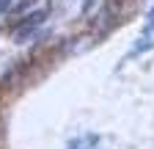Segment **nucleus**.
<instances>
[{"label": "nucleus", "instance_id": "f257e3e1", "mask_svg": "<svg viewBox=\"0 0 154 149\" xmlns=\"http://www.w3.org/2000/svg\"><path fill=\"white\" fill-rule=\"evenodd\" d=\"M47 8H36V11H30L28 17H22V20L17 22V33H14V39L17 42H28L30 36L38 30V25H42L44 20H47Z\"/></svg>", "mask_w": 154, "mask_h": 149}, {"label": "nucleus", "instance_id": "f03ea898", "mask_svg": "<svg viewBox=\"0 0 154 149\" xmlns=\"http://www.w3.org/2000/svg\"><path fill=\"white\" fill-rule=\"evenodd\" d=\"M99 146V135H94V133H85V135H77L66 144V149H96Z\"/></svg>", "mask_w": 154, "mask_h": 149}, {"label": "nucleus", "instance_id": "7ed1b4c3", "mask_svg": "<svg viewBox=\"0 0 154 149\" xmlns=\"http://www.w3.org/2000/svg\"><path fill=\"white\" fill-rule=\"evenodd\" d=\"M11 11V0H0V17Z\"/></svg>", "mask_w": 154, "mask_h": 149}, {"label": "nucleus", "instance_id": "20e7f679", "mask_svg": "<svg viewBox=\"0 0 154 149\" xmlns=\"http://www.w3.org/2000/svg\"><path fill=\"white\" fill-rule=\"evenodd\" d=\"M149 28H154V6H151V11H149Z\"/></svg>", "mask_w": 154, "mask_h": 149}, {"label": "nucleus", "instance_id": "39448f33", "mask_svg": "<svg viewBox=\"0 0 154 149\" xmlns=\"http://www.w3.org/2000/svg\"><path fill=\"white\" fill-rule=\"evenodd\" d=\"M91 6H94V0H85V3H83V11H91Z\"/></svg>", "mask_w": 154, "mask_h": 149}]
</instances>
